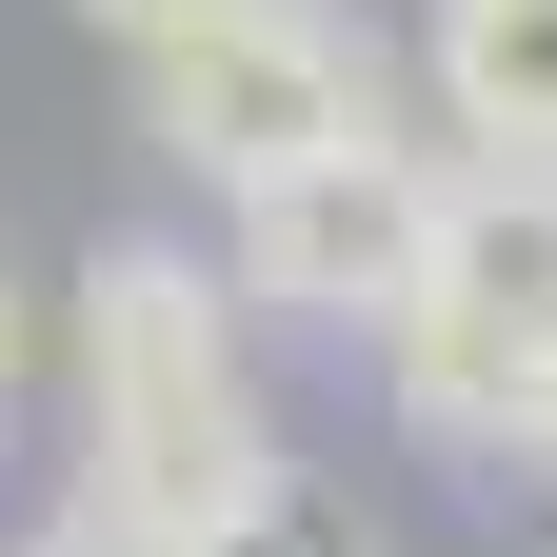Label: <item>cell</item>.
<instances>
[{
  "instance_id": "6da1fadb",
  "label": "cell",
  "mask_w": 557,
  "mask_h": 557,
  "mask_svg": "<svg viewBox=\"0 0 557 557\" xmlns=\"http://www.w3.org/2000/svg\"><path fill=\"white\" fill-rule=\"evenodd\" d=\"M299 537V458L239 379V299L180 239H100L81 278V537L60 557H259Z\"/></svg>"
},
{
  "instance_id": "7a4b0ae2",
  "label": "cell",
  "mask_w": 557,
  "mask_h": 557,
  "mask_svg": "<svg viewBox=\"0 0 557 557\" xmlns=\"http://www.w3.org/2000/svg\"><path fill=\"white\" fill-rule=\"evenodd\" d=\"M379 379H398L418 438H518V398L557 379V160H438Z\"/></svg>"
},
{
  "instance_id": "3957f363",
  "label": "cell",
  "mask_w": 557,
  "mask_h": 557,
  "mask_svg": "<svg viewBox=\"0 0 557 557\" xmlns=\"http://www.w3.org/2000/svg\"><path fill=\"white\" fill-rule=\"evenodd\" d=\"M139 139L199 199H259V180L338 160V139H379V40L338 0H199V21L139 40Z\"/></svg>"
},
{
  "instance_id": "277c9868",
  "label": "cell",
  "mask_w": 557,
  "mask_h": 557,
  "mask_svg": "<svg viewBox=\"0 0 557 557\" xmlns=\"http://www.w3.org/2000/svg\"><path fill=\"white\" fill-rule=\"evenodd\" d=\"M418 220H438V160L379 120V139H338V160H299V180L239 199V278H220V299H278L319 338H379L398 278H418Z\"/></svg>"
},
{
  "instance_id": "5b68a950",
  "label": "cell",
  "mask_w": 557,
  "mask_h": 557,
  "mask_svg": "<svg viewBox=\"0 0 557 557\" xmlns=\"http://www.w3.org/2000/svg\"><path fill=\"white\" fill-rule=\"evenodd\" d=\"M418 81L478 160H557V0H418Z\"/></svg>"
},
{
  "instance_id": "8992f818",
  "label": "cell",
  "mask_w": 557,
  "mask_h": 557,
  "mask_svg": "<svg viewBox=\"0 0 557 557\" xmlns=\"http://www.w3.org/2000/svg\"><path fill=\"white\" fill-rule=\"evenodd\" d=\"M81 21H100V40H160V21H199V0H81Z\"/></svg>"
},
{
  "instance_id": "52a82bcc",
  "label": "cell",
  "mask_w": 557,
  "mask_h": 557,
  "mask_svg": "<svg viewBox=\"0 0 557 557\" xmlns=\"http://www.w3.org/2000/svg\"><path fill=\"white\" fill-rule=\"evenodd\" d=\"M518 458H537V478H557V379H537V398H518Z\"/></svg>"
},
{
  "instance_id": "ba28073f",
  "label": "cell",
  "mask_w": 557,
  "mask_h": 557,
  "mask_svg": "<svg viewBox=\"0 0 557 557\" xmlns=\"http://www.w3.org/2000/svg\"><path fill=\"white\" fill-rule=\"evenodd\" d=\"M0 398H21V278H0Z\"/></svg>"
},
{
  "instance_id": "9c48e42d",
  "label": "cell",
  "mask_w": 557,
  "mask_h": 557,
  "mask_svg": "<svg viewBox=\"0 0 557 557\" xmlns=\"http://www.w3.org/2000/svg\"><path fill=\"white\" fill-rule=\"evenodd\" d=\"M40 557H60V537H40Z\"/></svg>"
}]
</instances>
